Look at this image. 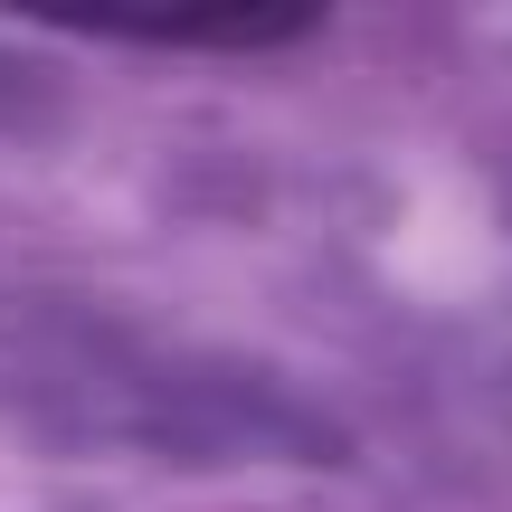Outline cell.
<instances>
[{
  "mask_svg": "<svg viewBox=\"0 0 512 512\" xmlns=\"http://www.w3.org/2000/svg\"><path fill=\"white\" fill-rule=\"evenodd\" d=\"M86 38H133V48H285L313 29V10H190V19H67Z\"/></svg>",
  "mask_w": 512,
  "mask_h": 512,
  "instance_id": "6da1fadb",
  "label": "cell"
}]
</instances>
